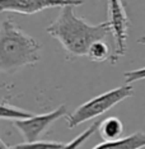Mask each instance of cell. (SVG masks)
<instances>
[{
    "label": "cell",
    "instance_id": "cell-1",
    "mask_svg": "<svg viewBox=\"0 0 145 149\" xmlns=\"http://www.w3.org/2000/svg\"><path fill=\"white\" fill-rule=\"evenodd\" d=\"M74 5L60 8L59 15L46 28V32L57 40L70 56H87L92 43L104 40L111 33L108 21L90 24L74 12Z\"/></svg>",
    "mask_w": 145,
    "mask_h": 149
},
{
    "label": "cell",
    "instance_id": "cell-2",
    "mask_svg": "<svg viewBox=\"0 0 145 149\" xmlns=\"http://www.w3.org/2000/svg\"><path fill=\"white\" fill-rule=\"evenodd\" d=\"M41 43L10 21L0 24V73H14L41 60Z\"/></svg>",
    "mask_w": 145,
    "mask_h": 149
},
{
    "label": "cell",
    "instance_id": "cell-15",
    "mask_svg": "<svg viewBox=\"0 0 145 149\" xmlns=\"http://www.w3.org/2000/svg\"><path fill=\"white\" fill-rule=\"evenodd\" d=\"M9 149H14V148H9Z\"/></svg>",
    "mask_w": 145,
    "mask_h": 149
},
{
    "label": "cell",
    "instance_id": "cell-13",
    "mask_svg": "<svg viewBox=\"0 0 145 149\" xmlns=\"http://www.w3.org/2000/svg\"><path fill=\"white\" fill-rule=\"evenodd\" d=\"M123 77L126 79V83H129V84H131L133 82H137V80H143L145 79V68L127 72V73H125Z\"/></svg>",
    "mask_w": 145,
    "mask_h": 149
},
{
    "label": "cell",
    "instance_id": "cell-10",
    "mask_svg": "<svg viewBox=\"0 0 145 149\" xmlns=\"http://www.w3.org/2000/svg\"><path fill=\"white\" fill-rule=\"evenodd\" d=\"M111 55H112V52H111L108 45L103 40H101V41H96L94 43H92L87 56L90 60H93V61L102 63V61H106V60H110Z\"/></svg>",
    "mask_w": 145,
    "mask_h": 149
},
{
    "label": "cell",
    "instance_id": "cell-11",
    "mask_svg": "<svg viewBox=\"0 0 145 149\" xmlns=\"http://www.w3.org/2000/svg\"><path fill=\"white\" fill-rule=\"evenodd\" d=\"M99 124H101V121H94V123L90 125L88 129H85L83 133H80L75 139H73V140L69 141V143H65V144H64V147H62L61 149H78L80 145H82L84 141L87 140V139H89L94 133H96L97 130H98Z\"/></svg>",
    "mask_w": 145,
    "mask_h": 149
},
{
    "label": "cell",
    "instance_id": "cell-14",
    "mask_svg": "<svg viewBox=\"0 0 145 149\" xmlns=\"http://www.w3.org/2000/svg\"><path fill=\"white\" fill-rule=\"evenodd\" d=\"M0 149H9V147L4 143V141H3L1 138H0Z\"/></svg>",
    "mask_w": 145,
    "mask_h": 149
},
{
    "label": "cell",
    "instance_id": "cell-12",
    "mask_svg": "<svg viewBox=\"0 0 145 149\" xmlns=\"http://www.w3.org/2000/svg\"><path fill=\"white\" fill-rule=\"evenodd\" d=\"M65 143L61 141H47V140H35V141H24L18 144L14 149H61Z\"/></svg>",
    "mask_w": 145,
    "mask_h": 149
},
{
    "label": "cell",
    "instance_id": "cell-6",
    "mask_svg": "<svg viewBox=\"0 0 145 149\" xmlns=\"http://www.w3.org/2000/svg\"><path fill=\"white\" fill-rule=\"evenodd\" d=\"M82 4H84V0H0V13L31 15L50 8H62L65 5L78 6Z\"/></svg>",
    "mask_w": 145,
    "mask_h": 149
},
{
    "label": "cell",
    "instance_id": "cell-4",
    "mask_svg": "<svg viewBox=\"0 0 145 149\" xmlns=\"http://www.w3.org/2000/svg\"><path fill=\"white\" fill-rule=\"evenodd\" d=\"M107 8L111 33L114 40V50L110 57V61L114 64L126 54L130 19L121 0H107Z\"/></svg>",
    "mask_w": 145,
    "mask_h": 149
},
{
    "label": "cell",
    "instance_id": "cell-9",
    "mask_svg": "<svg viewBox=\"0 0 145 149\" xmlns=\"http://www.w3.org/2000/svg\"><path fill=\"white\" fill-rule=\"evenodd\" d=\"M33 115L31 111L23 110V108L12 106L8 103H1L0 102V118H5V120H22V118H28Z\"/></svg>",
    "mask_w": 145,
    "mask_h": 149
},
{
    "label": "cell",
    "instance_id": "cell-7",
    "mask_svg": "<svg viewBox=\"0 0 145 149\" xmlns=\"http://www.w3.org/2000/svg\"><path fill=\"white\" fill-rule=\"evenodd\" d=\"M145 148V133L137 131L133 135L113 141H103L92 149H141Z\"/></svg>",
    "mask_w": 145,
    "mask_h": 149
},
{
    "label": "cell",
    "instance_id": "cell-3",
    "mask_svg": "<svg viewBox=\"0 0 145 149\" xmlns=\"http://www.w3.org/2000/svg\"><path fill=\"white\" fill-rule=\"evenodd\" d=\"M134 94V88L131 84L126 83L125 86L117 87L114 89H111L108 92H104L99 96L87 101L85 103L76 107L71 113H67L65 118L67 123V127L74 129L79 126L80 124L87 123L89 120L101 116L104 112H107L117 103L122 102L123 100L131 97Z\"/></svg>",
    "mask_w": 145,
    "mask_h": 149
},
{
    "label": "cell",
    "instance_id": "cell-8",
    "mask_svg": "<svg viewBox=\"0 0 145 149\" xmlns=\"http://www.w3.org/2000/svg\"><path fill=\"white\" fill-rule=\"evenodd\" d=\"M98 131H99L101 138L104 141H113V140L122 138L123 124L119 117L110 116L101 121V124L98 126Z\"/></svg>",
    "mask_w": 145,
    "mask_h": 149
},
{
    "label": "cell",
    "instance_id": "cell-5",
    "mask_svg": "<svg viewBox=\"0 0 145 149\" xmlns=\"http://www.w3.org/2000/svg\"><path fill=\"white\" fill-rule=\"evenodd\" d=\"M66 115H67L66 104H61V106L55 108L51 112L41 113V115L33 113L28 118L13 121V126L21 133L24 141H35V140H40V138H42L47 133V130L59 118L65 117Z\"/></svg>",
    "mask_w": 145,
    "mask_h": 149
}]
</instances>
